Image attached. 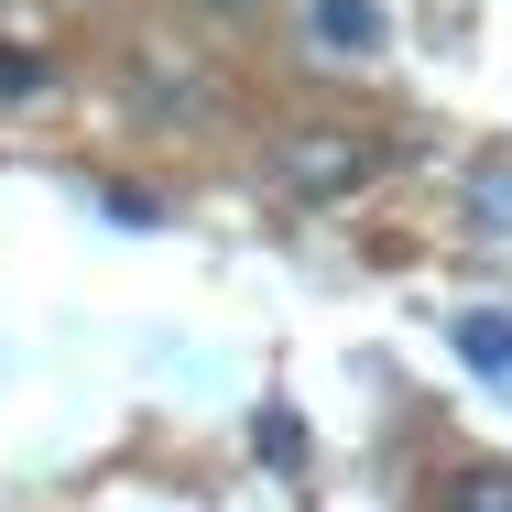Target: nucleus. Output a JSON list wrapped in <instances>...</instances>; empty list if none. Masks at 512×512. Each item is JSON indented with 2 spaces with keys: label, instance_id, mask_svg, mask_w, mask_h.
<instances>
[{
  "label": "nucleus",
  "instance_id": "obj_1",
  "mask_svg": "<svg viewBox=\"0 0 512 512\" xmlns=\"http://www.w3.org/2000/svg\"><path fill=\"white\" fill-rule=\"evenodd\" d=\"M382 164H393V142H371V131H295V142H284V186H295L306 207L360 197Z\"/></svg>",
  "mask_w": 512,
  "mask_h": 512
},
{
  "label": "nucleus",
  "instance_id": "obj_2",
  "mask_svg": "<svg viewBox=\"0 0 512 512\" xmlns=\"http://www.w3.org/2000/svg\"><path fill=\"white\" fill-rule=\"evenodd\" d=\"M458 360L480 382H512V306H469L458 316Z\"/></svg>",
  "mask_w": 512,
  "mask_h": 512
},
{
  "label": "nucleus",
  "instance_id": "obj_3",
  "mask_svg": "<svg viewBox=\"0 0 512 512\" xmlns=\"http://www.w3.org/2000/svg\"><path fill=\"white\" fill-rule=\"evenodd\" d=\"M306 33L327 44V55H371V44H382V0H316Z\"/></svg>",
  "mask_w": 512,
  "mask_h": 512
},
{
  "label": "nucleus",
  "instance_id": "obj_4",
  "mask_svg": "<svg viewBox=\"0 0 512 512\" xmlns=\"http://www.w3.org/2000/svg\"><path fill=\"white\" fill-rule=\"evenodd\" d=\"M447 512H512V469H458L447 480Z\"/></svg>",
  "mask_w": 512,
  "mask_h": 512
},
{
  "label": "nucleus",
  "instance_id": "obj_5",
  "mask_svg": "<svg viewBox=\"0 0 512 512\" xmlns=\"http://www.w3.org/2000/svg\"><path fill=\"white\" fill-rule=\"evenodd\" d=\"M251 447H262L273 469H295V458H306V436H295V414H284V404H262V425H251Z\"/></svg>",
  "mask_w": 512,
  "mask_h": 512
},
{
  "label": "nucleus",
  "instance_id": "obj_6",
  "mask_svg": "<svg viewBox=\"0 0 512 512\" xmlns=\"http://www.w3.org/2000/svg\"><path fill=\"white\" fill-rule=\"evenodd\" d=\"M44 88V55L33 44H0V99H33Z\"/></svg>",
  "mask_w": 512,
  "mask_h": 512
},
{
  "label": "nucleus",
  "instance_id": "obj_7",
  "mask_svg": "<svg viewBox=\"0 0 512 512\" xmlns=\"http://www.w3.org/2000/svg\"><path fill=\"white\" fill-rule=\"evenodd\" d=\"M207 11H229V22H240V11H262V0H207Z\"/></svg>",
  "mask_w": 512,
  "mask_h": 512
}]
</instances>
